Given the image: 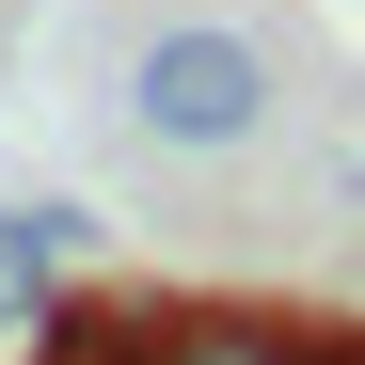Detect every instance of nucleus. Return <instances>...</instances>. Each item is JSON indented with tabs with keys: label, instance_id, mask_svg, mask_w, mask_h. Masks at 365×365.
I'll list each match as a JSON object with an SVG mask.
<instances>
[{
	"label": "nucleus",
	"instance_id": "f257e3e1",
	"mask_svg": "<svg viewBox=\"0 0 365 365\" xmlns=\"http://www.w3.org/2000/svg\"><path fill=\"white\" fill-rule=\"evenodd\" d=\"M128 111H143V143H191V159H222V143H255V128H270V64H255V32L175 16L143 64H128Z\"/></svg>",
	"mask_w": 365,
	"mask_h": 365
},
{
	"label": "nucleus",
	"instance_id": "f03ea898",
	"mask_svg": "<svg viewBox=\"0 0 365 365\" xmlns=\"http://www.w3.org/2000/svg\"><path fill=\"white\" fill-rule=\"evenodd\" d=\"M80 207H0V318H48V302L80 286Z\"/></svg>",
	"mask_w": 365,
	"mask_h": 365
},
{
	"label": "nucleus",
	"instance_id": "7ed1b4c3",
	"mask_svg": "<svg viewBox=\"0 0 365 365\" xmlns=\"http://www.w3.org/2000/svg\"><path fill=\"white\" fill-rule=\"evenodd\" d=\"M143 365H318V334H286V318H238V302H191V318H159Z\"/></svg>",
	"mask_w": 365,
	"mask_h": 365
}]
</instances>
